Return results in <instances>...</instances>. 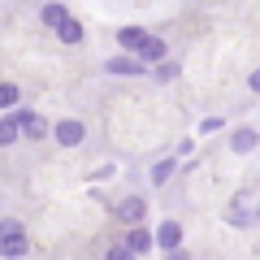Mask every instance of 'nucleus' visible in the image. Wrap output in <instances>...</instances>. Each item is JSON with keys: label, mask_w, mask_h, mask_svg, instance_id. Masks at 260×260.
Returning <instances> with one entry per match:
<instances>
[{"label": "nucleus", "mask_w": 260, "mask_h": 260, "mask_svg": "<svg viewBox=\"0 0 260 260\" xmlns=\"http://www.w3.org/2000/svg\"><path fill=\"white\" fill-rule=\"evenodd\" d=\"M18 135H22V126L13 117H0V148H9V143H18Z\"/></svg>", "instance_id": "14"}, {"label": "nucleus", "mask_w": 260, "mask_h": 260, "mask_svg": "<svg viewBox=\"0 0 260 260\" xmlns=\"http://www.w3.org/2000/svg\"><path fill=\"white\" fill-rule=\"evenodd\" d=\"M39 18H44V26H52V30H61V26H65V22L74 18V13L65 9L61 0H48V5H44V13H39Z\"/></svg>", "instance_id": "8"}, {"label": "nucleus", "mask_w": 260, "mask_h": 260, "mask_svg": "<svg viewBox=\"0 0 260 260\" xmlns=\"http://www.w3.org/2000/svg\"><path fill=\"white\" fill-rule=\"evenodd\" d=\"M169 174H174V160H156V165H152V186L169 182Z\"/></svg>", "instance_id": "15"}, {"label": "nucleus", "mask_w": 260, "mask_h": 260, "mask_svg": "<svg viewBox=\"0 0 260 260\" xmlns=\"http://www.w3.org/2000/svg\"><path fill=\"white\" fill-rule=\"evenodd\" d=\"M56 39H61V44H83L87 30H83V22H78V18H70L61 30H56Z\"/></svg>", "instance_id": "12"}, {"label": "nucleus", "mask_w": 260, "mask_h": 260, "mask_svg": "<svg viewBox=\"0 0 260 260\" xmlns=\"http://www.w3.org/2000/svg\"><path fill=\"white\" fill-rule=\"evenodd\" d=\"M247 87H251V91H256V95H260V70H256V74H251V78H247Z\"/></svg>", "instance_id": "20"}, {"label": "nucleus", "mask_w": 260, "mask_h": 260, "mask_svg": "<svg viewBox=\"0 0 260 260\" xmlns=\"http://www.w3.org/2000/svg\"><path fill=\"white\" fill-rule=\"evenodd\" d=\"M256 195L251 191H239L234 195V204H230V225H247V221H256Z\"/></svg>", "instance_id": "2"}, {"label": "nucleus", "mask_w": 260, "mask_h": 260, "mask_svg": "<svg viewBox=\"0 0 260 260\" xmlns=\"http://www.w3.org/2000/svg\"><path fill=\"white\" fill-rule=\"evenodd\" d=\"M256 143H260V135H256L251 126H243V130H234V139H230V152H239V156H247V152L256 148Z\"/></svg>", "instance_id": "10"}, {"label": "nucleus", "mask_w": 260, "mask_h": 260, "mask_svg": "<svg viewBox=\"0 0 260 260\" xmlns=\"http://www.w3.org/2000/svg\"><path fill=\"white\" fill-rule=\"evenodd\" d=\"M165 52H169V44H165V39L148 35V44L139 48V61H143V65H165Z\"/></svg>", "instance_id": "7"}, {"label": "nucleus", "mask_w": 260, "mask_h": 260, "mask_svg": "<svg viewBox=\"0 0 260 260\" xmlns=\"http://www.w3.org/2000/svg\"><path fill=\"white\" fill-rule=\"evenodd\" d=\"M143 44H148V30H139V26H121V30H117V48H126V52L139 56Z\"/></svg>", "instance_id": "9"}, {"label": "nucleus", "mask_w": 260, "mask_h": 260, "mask_svg": "<svg viewBox=\"0 0 260 260\" xmlns=\"http://www.w3.org/2000/svg\"><path fill=\"white\" fill-rule=\"evenodd\" d=\"M104 70H109V74H121V78H135V74H143L148 65H143L139 56H109V61H104Z\"/></svg>", "instance_id": "5"}, {"label": "nucleus", "mask_w": 260, "mask_h": 260, "mask_svg": "<svg viewBox=\"0 0 260 260\" xmlns=\"http://www.w3.org/2000/svg\"><path fill=\"white\" fill-rule=\"evenodd\" d=\"M152 243H156V234H152V230H143V225H135V230L126 234V247L135 251V256H139V251H152Z\"/></svg>", "instance_id": "11"}, {"label": "nucleus", "mask_w": 260, "mask_h": 260, "mask_svg": "<svg viewBox=\"0 0 260 260\" xmlns=\"http://www.w3.org/2000/svg\"><path fill=\"white\" fill-rule=\"evenodd\" d=\"M18 104V83H0V109H13Z\"/></svg>", "instance_id": "16"}, {"label": "nucleus", "mask_w": 260, "mask_h": 260, "mask_svg": "<svg viewBox=\"0 0 260 260\" xmlns=\"http://www.w3.org/2000/svg\"><path fill=\"white\" fill-rule=\"evenodd\" d=\"M156 78H160V83H174V78H178V65H174V61H165V65L156 70Z\"/></svg>", "instance_id": "19"}, {"label": "nucleus", "mask_w": 260, "mask_h": 260, "mask_svg": "<svg viewBox=\"0 0 260 260\" xmlns=\"http://www.w3.org/2000/svg\"><path fill=\"white\" fill-rule=\"evenodd\" d=\"M156 243L174 256V251L182 247V221H160V225H156Z\"/></svg>", "instance_id": "6"}, {"label": "nucleus", "mask_w": 260, "mask_h": 260, "mask_svg": "<svg viewBox=\"0 0 260 260\" xmlns=\"http://www.w3.org/2000/svg\"><path fill=\"white\" fill-rule=\"evenodd\" d=\"M143 217H148V200H143V195H126V200H117V221H121V225L135 230Z\"/></svg>", "instance_id": "1"}, {"label": "nucleus", "mask_w": 260, "mask_h": 260, "mask_svg": "<svg viewBox=\"0 0 260 260\" xmlns=\"http://www.w3.org/2000/svg\"><path fill=\"white\" fill-rule=\"evenodd\" d=\"M104 260H135V251H130L126 243H113V247H109V256H104Z\"/></svg>", "instance_id": "18"}, {"label": "nucleus", "mask_w": 260, "mask_h": 260, "mask_svg": "<svg viewBox=\"0 0 260 260\" xmlns=\"http://www.w3.org/2000/svg\"><path fill=\"white\" fill-rule=\"evenodd\" d=\"M13 121L22 126V135H26V139H48V121L39 117L35 109H18V113H13Z\"/></svg>", "instance_id": "3"}, {"label": "nucleus", "mask_w": 260, "mask_h": 260, "mask_svg": "<svg viewBox=\"0 0 260 260\" xmlns=\"http://www.w3.org/2000/svg\"><path fill=\"white\" fill-rule=\"evenodd\" d=\"M256 221H260V204H256Z\"/></svg>", "instance_id": "21"}, {"label": "nucleus", "mask_w": 260, "mask_h": 260, "mask_svg": "<svg viewBox=\"0 0 260 260\" xmlns=\"http://www.w3.org/2000/svg\"><path fill=\"white\" fill-rule=\"evenodd\" d=\"M13 234H22V221L5 217V221H0V243H5V239H13Z\"/></svg>", "instance_id": "17"}, {"label": "nucleus", "mask_w": 260, "mask_h": 260, "mask_svg": "<svg viewBox=\"0 0 260 260\" xmlns=\"http://www.w3.org/2000/svg\"><path fill=\"white\" fill-rule=\"evenodd\" d=\"M87 139V126L78 117H65V121H56V143L61 148H78V143Z\"/></svg>", "instance_id": "4"}, {"label": "nucleus", "mask_w": 260, "mask_h": 260, "mask_svg": "<svg viewBox=\"0 0 260 260\" xmlns=\"http://www.w3.org/2000/svg\"><path fill=\"white\" fill-rule=\"evenodd\" d=\"M26 234H13V239H5L0 243V256H9V260H18V256H26Z\"/></svg>", "instance_id": "13"}]
</instances>
